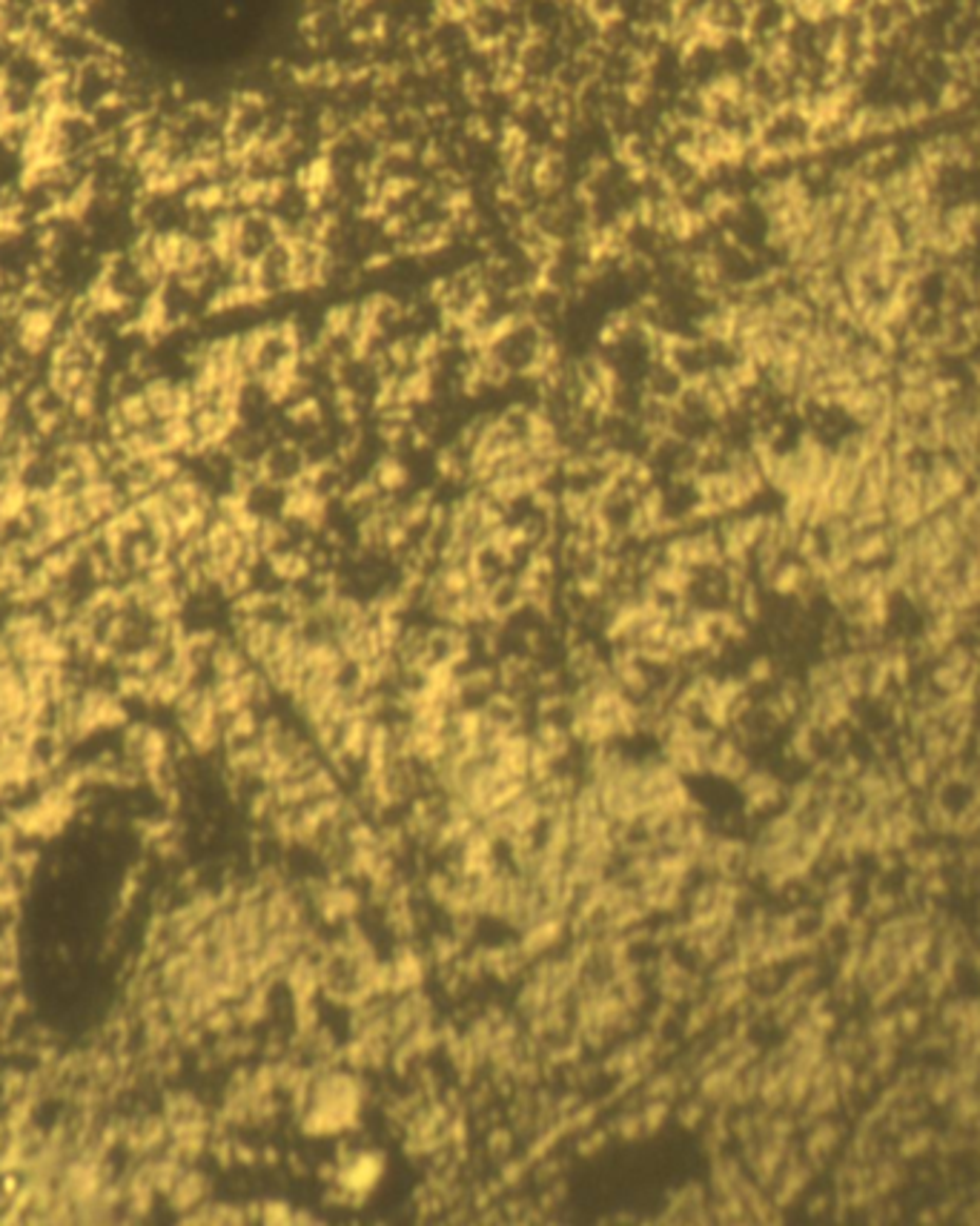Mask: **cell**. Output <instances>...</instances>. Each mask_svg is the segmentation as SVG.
Here are the masks:
<instances>
[{
    "instance_id": "6da1fadb",
    "label": "cell",
    "mask_w": 980,
    "mask_h": 1226,
    "mask_svg": "<svg viewBox=\"0 0 980 1226\" xmlns=\"http://www.w3.org/2000/svg\"><path fill=\"white\" fill-rule=\"evenodd\" d=\"M371 479L376 482V488H379L381 493L396 496V493L404 490V485H408V468H404V461H401L393 450H388V453H381L379 459H376V465H373Z\"/></svg>"
}]
</instances>
